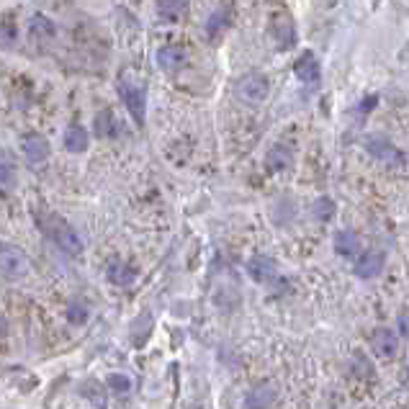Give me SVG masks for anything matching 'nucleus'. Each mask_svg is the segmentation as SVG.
<instances>
[{
    "label": "nucleus",
    "mask_w": 409,
    "mask_h": 409,
    "mask_svg": "<svg viewBox=\"0 0 409 409\" xmlns=\"http://www.w3.org/2000/svg\"><path fill=\"white\" fill-rule=\"evenodd\" d=\"M268 90H270V83H268L265 75L260 72H250V75H242L237 80L235 93L242 103H250V106H258L268 98Z\"/></svg>",
    "instance_id": "20e7f679"
},
{
    "label": "nucleus",
    "mask_w": 409,
    "mask_h": 409,
    "mask_svg": "<svg viewBox=\"0 0 409 409\" xmlns=\"http://www.w3.org/2000/svg\"><path fill=\"white\" fill-rule=\"evenodd\" d=\"M16 41H18V32H16V26L11 24V21H0V49H11V47H16Z\"/></svg>",
    "instance_id": "5701e85b"
},
{
    "label": "nucleus",
    "mask_w": 409,
    "mask_h": 409,
    "mask_svg": "<svg viewBox=\"0 0 409 409\" xmlns=\"http://www.w3.org/2000/svg\"><path fill=\"white\" fill-rule=\"evenodd\" d=\"M64 317H67V322H72V324H83L88 319L85 304H80V301H70L67 309H64Z\"/></svg>",
    "instance_id": "b1692460"
},
{
    "label": "nucleus",
    "mask_w": 409,
    "mask_h": 409,
    "mask_svg": "<svg viewBox=\"0 0 409 409\" xmlns=\"http://www.w3.org/2000/svg\"><path fill=\"white\" fill-rule=\"evenodd\" d=\"M80 391H83V396H85V399H90V404H93V407H98V409L106 407V391H103L101 384H95V381H88V384L83 386Z\"/></svg>",
    "instance_id": "4be33fe9"
},
{
    "label": "nucleus",
    "mask_w": 409,
    "mask_h": 409,
    "mask_svg": "<svg viewBox=\"0 0 409 409\" xmlns=\"http://www.w3.org/2000/svg\"><path fill=\"white\" fill-rule=\"evenodd\" d=\"M399 332H401V335L407 332V317H404V314L399 317Z\"/></svg>",
    "instance_id": "c85d7f7f"
},
{
    "label": "nucleus",
    "mask_w": 409,
    "mask_h": 409,
    "mask_svg": "<svg viewBox=\"0 0 409 409\" xmlns=\"http://www.w3.org/2000/svg\"><path fill=\"white\" fill-rule=\"evenodd\" d=\"M11 183H13V167L0 160V188H8Z\"/></svg>",
    "instance_id": "bb28decb"
},
{
    "label": "nucleus",
    "mask_w": 409,
    "mask_h": 409,
    "mask_svg": "<svg viewBox=\"0 0 409 409\" xmlns=\"http://www.w3.org/2000/svg\"><path fill=\"white\" fill-rule=\"evenodd\" d=\"M106 276H109L111 284L132 286L134 281H137V268L129 265L126 260H111L109 268H106Z\"/></svg>",
    "instance_id": "f8f14e48"
},
{
    "label": "nucleus",
    "mask_w": 409,
    "mask_h": 409,
    "mask_svg": "<svg viewBox=\"0 0 409 409\" xmlns=\"http://www.w3.org/2000/svg\"><path fill=\"white\" fill-rule=\"evenodd\" d=\"M118 98L126 106V111L132 113L134 124L142 126L144 124V111H147V90H144L142 83H137L132 78H121L116 83Z\"/></svg>",
    "instance_id": "f03ea898"
},
{
    "label": "nucleus",
    "mask_w": 409,
    "mask_h": 409,
    "mask_svg": "<svg viewBox=\"0 0 409 409\" xmlns=\"http://www.w3.org/2000/svg\"><path fill=\"white\" fill-rule=\"evenodd\" d=\"M6 330H8V324H6V319H3V317H0V338H3V335H6Z\"/></svg>",
    "instance_id": "c756f323"
},
{
    "label": "nucleus",
    "mask_w": 409,
    "mask_h": 409,
    "mask_svg": "<svg viewBox=\"0 0 409 409\" xmlns=\"http://www.w3.org/2000/svg\"><path fill=\"white\" fill-rule=\"evenodd\" d=\"M366 147H368V152L373 155V158L386 160V162L401 160V152L396 150V147H394L389 139H381V137H373V139H368V142H366Z\"/></svg>",
    "instance_id": "a211bd4d"
},
{
    "label": "nucleus",
    "mask_w": 409,
    "mask_h": 409,
    "mask_svg": "<svg viewBox=\"0 0 409 409\" xmlns=\"http://www.w3.org/2000/svg\"><path fill=\"white\" fill-rule=\"evenodd\" d=\"M268 167L273 170V173H284V170H289L291 167V162H293V155H291V150L286 147V144H276L273 150L268 152Z\"/></svg>",
    "instance_id": "6ab92c4d"
},
{
    "label": "nucleus",
    "mask_w": 409,
    "mask_h": 409,
    "mask_svg": "<svg viewBox=\"0 0 409 409\" xmlns=\"http://www.w3.org/2000/svg\"><path fill=\"white\" fill-rule=\"evenodd\" d=\"M62 144H64V150L72 152V155L85 152L88 150V132H85V126H80V124L67 126V132H64V137H62Z\"/></svg>",
    "instance_id": "ddd939ff"
},
{
    "label": "nucleus",
    "mask_w": 409,
    "mask_h": 409,
    "mask_svg": "<svg viewBox=\"0 0 409 409\" xmlns=\"http://www.w3.org/2000/svg\"><path fill=\"white\" fill-rule=\"evenodd\" d=\"M247 273H250L252 281L268 284V281L276 278L278 268H276V263L270 258H265V255H255V258H250V263H247Z\"/></svg>",
    "instance_id": "9b49d317"
},
{
    "label": "nucleus",
    "mask_w": 409,
    "mask_h": 409,
    "mask_svg": "<svg viewBox=\"0 0 409 409\" xmlns=\"http://www.w3.org/2000/svg\"><path fill=\"white\" fill-rule=\"evenodd\" d=\"M106 381H109L111 389H113V391H118V394H124V391H129V389H132V378L126 376V373H111Z\"/></svg>",
    "instance_id": "a878e982"
},
{
    "label": "nucleus",
    "mask_w": 409,
    "mask_h": 409,
    "mask_svg": "<svg viewBox=\"0 0 409 409\" xmlns=\"http://www.w3.org/2000/svg\"><path fill=\"white\" fill-rule=\"evenodd\" d=\"M29 255L21 247L11 242L0 244V276L8 278V281H18L29 273Z\"/></svg>",
    "instance_id": "7ed1b4c3"
},
{
    "label": "nucleus",
    "mask_w": 409,
    "mask_h": 409,
    "mask_svg": "<svg viewBox=\"0 0 409 409\" xmlns=\"http://www.w3.org/2000/svg\"><path fill=\"white\" fill-rule=\"evenodd\" d=\"M370 106H376V95H368V98H366V101L361 103V113H368Z\"/></svg>",
    "instance_id": "cd10ccee"
},
{
    "label": "nucleus",
    "mask_w": 409,
    "mask_h": 409,
    "mask_svg": "<svg viewBox=\"0 0 409 409\" xmlns=\"http://www.w3.org/2000/svg\"><path fill=\"white\" fill-rule=\"evenodd\" d=\"M370 345H373V353L381 358V361H389L399 353V338L394 335V330H386V327H378L370 338Z\"/></svg>",
    "instance_id": "423d86ee"
},
{
    "label": "nucleus",
    "mask_w": 409,
    "mask_h": 409,
    "mask_svg": "<svg viewBox=\"0 0 409 409\" xmlns=\"http://www.w3.org/2000/svg\"><path fill=\"white\" fill-rule=\"evenodd\" d=\"M229 21H232V6L224 3V6L214 11L212 16H209V21H206V36H209V39H216V36L229 26Z\"/></svg>",
    "instance_id": "2eb2a0df"
},
{
    "label": "nucleus",
    "mask_w": 409,
    "mask_h": 409,
    "mask_svg": "<svg viewBox=\"0 0 409 409\" xmlns=\"http://www.w3.org/2000/svg\"><path fill=\"white\" fill-rule=\"evenodd\" d=\"M276 399V386L270 384V381H263L247 394V409H265L270 401Z\"/></svg>",
    "instance_id": "4468645a"
},
{
    "label": "nucleus",
    "mask_w": 409,
    "mask_h": 409,
    "mask_svg": "<svg viewBox=\"0 0 409 409\" xmlns=\"http://www.w3.org/2000/svg\"><path fill=\"white\" fill-rule=\"evenodd\" d=\"M273 36H276V44L278 49H291L296 44V29H293V21L284 18V21H278L273 26Z\"/></svg>",
    "instance_id": "aec40b11"
},
{
    "label": "nucleus",
    "mask_w": 409,
    "mask_h": 409,
    "mask_svg": "<svg viewBox=\"0 0 409 409\" xmlns=\"http://www.w3.org/2000/svg\"><path fill=\"white\" fill-rule=\"evenodd\" d=\"M312 212L319 221H330L335 216V204H332L330 198H317L314 206H312Z\"/></svg>",
    "instance_id": "393cba45"
},
{
    "label": "nucleus",
    "mask_w": 409,
    "mask_h": 409,
    "mask_svg": "<svg viewBox=\"0 0 409 409\" xmlns=\"http://www.w3.org/2000/svg\"><path fill=\"white\" fill-rule=\"evenodd\" d=\"M57 34V24L52 18H47L44 13H34L32 21H29V36L36 44H47V41L55 39Z\"/></svg>",
    "instance_id": "9d476101"
},
{
    "label": "nucleus",
    "mask_w": 409,
    "mask_h": 409,
    "mask_svg": "<svg viewBox=\"0 0 409 409\" xmlns=\"http://www.w3.org/2000/svg\"><path fill=\"white\" fill-rule=\"evenodd\" d=\"M116 129H118V124H116V118H113V111L111 109H103L98 116H95V134L98 137H116Z\"/></svg>",
    "instance_id": "412c9836"
},
{
    "label": "nucleus",
    "mask_w": 409,
    "mask_h": 409,
    "mask_svg": "<svg viewBox=\"0 0 409 409\" xmlns=\"http://www.w3.org/2000/svg\"><path fill=\"white\" fill-rule=\"evenodd\" d=\"M335 252L342 255V258H355L358 252H361V240L355 232L350 229H340L338 235H335Z\"/></svg>",
    "instance_id": "dca6fc26"
},
{
    "label": "nucleus",
    "mask_w": 409,
    "mask_h": 409,
    "mask_svg": "<svg viewBox=\"0 0 409 409\" xmlns=\"http://www.w3.org/2000/svg\"><path fill=\"white\" fill-rule=\"evenodd\" d=\"M384 265H386L384 252L370 250V252H366V255H361V258L355 260V276L358 278H376V276H381Z\"/></svg>",
    "instance_id": "6e6552de"
},
{
    "label": "nucleus",
    "mask_w": 409,
    "mask_h": 409,
    "mask_svg": "<svg viewBox=\"0 0 409 409\" xmlns=\"http://www.w3.org/2000/svg\"><path fill=\"white\" fill-rule=\"evenodd\" d=\"M188 6L190 0H160L158 6V13L162 21H181V18H186V13H188Z\"/></svg>",
    "instance_id": "f3484780"
},
{
    "label": "nucleus",
    "mask_w": 409,
    "mask_h": 409,
    "mask_svg": "<svg viewBox=\"0 0 409 409\" xmlns=\"http://www.w3.org/2000/svg\"><path fill=\"white\" fill-rule=\"evenodd\" d=\"M155 60H158V67H162L165 72H178L188 64L190 55L183 44H165V47L158 49V57H155Z\"/></svg>",
    "instance_id": "39448f33"
},
{
    "label": "nucleus",
    "mask_w": 409,
    "mask_h": 409,
    "mask_svg": "<svg viewBox=\"0 0 409 409\" xmlns=\"http://www.w3.org/2000/svg\"><path fill=\"white\" fill-rule=\"evenodd\" d=\"M21 150H24V158L32 165H41L49 158V142L41 134H26L24 139H21Z\"/></svg>",
    "instance_id": "0eeeda50"
},
{
    "label": "nucleus",
    "mask_w": 409,
    "mask_h": 409,
    "mask_svg": "<svg viewBox=\"0 0 409 409\" xmlns=\"http://www.w3.org/2000/svg\"><path fill=\"white\" fill-rule=\"evenodd\" d=\"M293 75L301 80V83H307V85H317L319 83V60H317L312 52H304V55L293 62Z\"/></svg>",
    "instance_id": "1a4fd4ad"
},
{
    "label": "nucleus",
    "mask_w": 409,
    "mask_h": 409,
    "mask_svg": "<svg viewBox=\"0 0 409 409\" xmlns=\"http://www.w3.org/2000/svg\"><path fill=\"white\" fill-rule=\"evenodd\" d=\"M41 229L47 232V237L52 242L64 250L67 255H80L85 242H83V237L78 235V229L72 227L70 221H64L62 216H57V214H47L44 219H41Z\"/></svg>",
    "instance_id": "f257e3e1"
}]
</instances>
